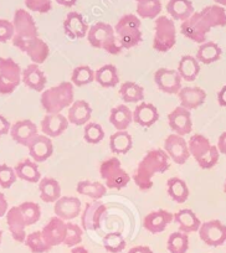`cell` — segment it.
I'll list each match as a JSON object with an SVG mask.
<instances>
[{
  "mask_svg": "<svg viewBox=\"0 0 226 253\" xmlns=\"http://www.w3.org/2000/svg\"><path fill=\"white\" fill-rule=\"evenodd\" d=\"M171 158L164 149H152L143 157L133 175L136 185L140 191H148L153 187V179L157 174H163L171 168Z\"/></svg>",
  "mask_w": 226,
  "mask_h": 253,
  "instance_id": "cell-1",
  "label": "cell"
},
{
  "mask_svg": "<svg viewBox=\"0 0 226 253\" xmlns=\"http://www.w3.org/2000/svg\"><path fill=\"white\" fill-rule=\"evenodd\" d=\"M75 88L72 82H61L57 86L45 89L41 93L40 103L46 113H61L74 103Z\"/></svg>",
  "mask_w": 226,
  "mask_h": 253,
  "instance_id": "cell-2",
  "label": "cell"
},
{
  "mask_svg": "<svg viewBox=\"0 0 226 253\" xmlns=\"http://www.w3.org/2000/svg\"><path fill=\"white\" fill-rule=\"evenodd\" d=\"M87 40L92 47L102 48L111 55H120L123 50L122 46L118 42L115 28L102 21L90 26Z\"/></svg>",
  "mask_w": 226,
  "mask_h": 253,
  "instance_id": "cell-3",
  "label": "cell"
},
{
  "mask_svg": "<svg viewBox=\"0 0 226 253\" xmlns=\"http://www.w3.org/2000/svg\"><path fill=\"white\" fill-rule=\"evenodd\" d=\"M189 152L191 157L195 159L199 167L204 170L213 169L219 162L220 152L218 147L213 145L210 140L203 134H194L188 142Z\"/></svg>",
  "mask_w": 226,
  "mask_h": 253,
  "instance_id": "cell-4",
  "label": "cell"
},
{
  "mask_svg": "<svg viewBox=\"0 0 226 253\" xmlns=\"http://www.w3.org/2000/svg\"><path fill=\"white\" fill-rule=\"evenodd\" d=\"M140 26H142L140 18L133 14H126L118 20L115 26V31L122 48L130 50L142 42L143 33Z\"/></svg>",
  "mask_w": 226,
  "mask_h": 253,
  "instance_id": "cell-5",
  "label": "cell"
},
{
  "mask_svg": "<svg viewBox=\"0 0 226 253\" xmlns=\"http://www.w3.org/2000/svg\"><path fill=\"white\" fill-rule=\"evenodd\" d=\"M177 43V29L173 19L168 16H158L154 21L153 48L158 52H168Z\"/></svg>",
  "mask_w": 226,
  "mask_h": 253,
  "instance_id": "cell-6",
  "label": "cell"
},
{
  "mask_svg": "<svg viewBox=\"0 0 226 253\" xmlns=\"http://www.w3.org/2000/svg\"><path fill=\"white\" fill-rule=\"evenodd\" d=\"M99 174L108 189L122 190L131 181L130 174L123 169L121 160L117 157H112L104 160L99 167Z\"/></svg>",
  "mask_w": 226,
  "mask_h": 253,
  "instance_id": "cell-7",
  "label": "cell"
},
{
  "mask_svg": "<svg viewBox=\"0 0 226 253\" xmlns=\"http://www.w3.org/2000/svg\"><path fill=\"white\" fill-rule=\"evenodd\" d=\"M23 70L11 57H0V94H10L20 84Z\"/></svg>",
  "mask_w": 226,
  "mask_h": 253,
  "instance_id": "cell-8",
  "label": "cell"
},
{
  "mask_svg": "<svg viewBox=\"0 0 226 253\" xmlns=\"http://www.w3.org/2000/svg\"><path fill=\"white\" fill-rule=\"evenodd\" d=\"M211 26L204 18L203 14L194 13L193 15L185 21H183L181 25V31L186 39L194 41L196 43H204L206 41V36L210 33Z\"/></svg>",
  "mask_w": 226,
  "mask_h": 253,
  "instance_id": "cell-9",
  "label": "cell"
},
{
  "mask_svg": "<svg viewBox=\"0 0 226 253\" xmlns=\"http://www.w3.org/2000/svg\"><path fill=\"white\" fill-rule=\"evenodd\" d=\"M13 45L19 50L25 52L29 56L33 63L41 65L47 60L50 55L48 45L40 38L28 39V40H20V39H13Z\"/></svg>",
  "mask_w": 226,
  "mask_h": 253,
  "instance_id": "cell-10",
  "label": "cell"
},
{
  "mask_svg": "<svg viewBox=\"0 0 226 253\" xmlns=\"http://www.w3.org/2000/svg\"><path fill=\"white\" fill-rule=\"evenodd\" d=\"M13 25L15 29V35L13 39L28 40V39L39 38V30L35 20L25 9H18L14 13Z\"/></svg>",
  "mask_w": 226,
  "mask_h": 253,
  "instance_id": "cell-11",
  "label": "cell"
},
{
  "mask_svg": "<svg viewBox=\"0 0 226 253\" xmlns=\"http://www.w3.org/2000/svg\"><path fill=\"white\" fill-rule=\"evenodd\" d=\"M198 232L200 240L210 247H219L226 242V225L219 220L201 223Z\"/></svg>",
  "mask_w": 226,
  "mask_h": 253,
  "instance_id": "cell-12",
  "label": "cell"
},
{
  "mask_svg": "<svg viewBox=\"0 0 226 253\" xmlns=\"http://www.w3.org/2000/svg\"><path fill=\"white\" fill-rule=\"evenodd\" d=\"M163 149L165 150L168 157L178 165L185 164L189 158L191 157L190 152H189L188 142L184 139V137L174 134V133L168 135L167 139L164 140V148Z\"/></svg>",
  "mask_w": 226,
  "mask_h": 253,
  "instance_id": "cell-13",
  "label": "cell"
},
{
  "mask_svg": "<svg viewBox=\"0 0 226 253\" xmlns=\"http://www.w3.org/2000/svg\"><path fill=\"white\" fill-rule=\"evenodd\" d=\"M107 206L102 201L93 200L86 204L81 216L82 228L85 231H97L102 225L103 217L106 216Z\"/></svg>",
  "mask_w": 226,
  "mask_h": 253,
  "instance_id": "cell-14",
  "label": "cell"
},
{
  "mask_svg": "<svg viewBox=\"0 0 226 253\" xmlns=\"http://www.w3.org/2000/svg\"><path fill=\"white\" fill-rule=\"evenodd\" d=\"M168 123H169V128L173 130L174 134L185 137V135L190 134L191 130H193L191 112L181 106L177 107L168 114Z\"/></svg>",
  "mask_w": 226,
  "mask_h": 253,
  "instance_id": "cell-15",
  "label": "cell"
},
{
  "mask_svg": "<svg viewBox=\"0 0 226 253\" xmlns=\"http://www.w3.org/2000/svg\"><path fill=\"white\" fill-rule=\"evenodd\" d=\"M154 81L158 88L168 94H178L181 89V77L177 70L163 69L157 70L154 74Z\"/></svg>",
  "mask_w": 226,
  "mask_h": 253,
  "instance_id": "cell-16",
  "label": "cell"
},
{
  "mask_svg": "<svg viewBox=\"0 0 226 253\" xmlns=\"http://www.w3.org/2000/svg\"><path fill=\"white\" fill-rule=\"evenodd\" d=\"M44 238L50 247L64 245L67 233V222L62 218L53 216L41 230Z\"/></svg>",
  "mask_w": 226,
  "mask_h": 253,
  "instance_id": "cell-17",
  "label": "cell"
},
{
  "mask_svg": "<svg viewBox=\"0 0 226 253\" xmlns=\"http://www.w3.org/2000/svg\"><path fill=\"white\" fill-rule=\"evenodd\" d=\"M81 206L82 204L79 198H75V196H61L55 203L53 212H55V216L69 222V221L79 217L80 213H81Z\"/></svg>",
  "mask_w": 226,
  "mask_h": 253,
  "instance_id": "cell-18",
  "label": "cell"
},
{
  "mask_svg": "<svg viewBox=\"0 0 226 253\" xmlns=\"http://www.w3.org/2000/svg\"><path fill=\"white\" fill-rule=\"evenodd\" d=\"M69 119L61 113L46 114L41 121V132L48 138H57L69 128Z\"/></svg>",
  "mask_w": 226,
  "mask_h": 253,
  "instance_id": "cell-19",
  "label": "cell"
},
{
  "mask_svg": "<svg viewBox=\"0 0 226 253\" xmlns=\"http://www.w3.org/2000/svg\"><path fill=\"white\" fill-rule=\"evenodd\" d=\"M29 154L34 162L44 163L52 155L53 144L51 138L45 134H38L28 145Z\"/></svg>",
  "mask_w": 226,
  "mask_h": 253,
  "instance_id": "cell-20",
  "label": "cell"
},
{
  "mask_svg": "<svg viewBox=\"0 0 226 253\" xmlns=\"http://www.w3.org/2000/svg\"><path fill=\"white\" fill-rule=\"evenodd\" d=\"M89 29L90 26L87 25L84 15L77 11L69 13L64 20V31L71 40L84 39L85 36H87Z\"/></svg>",
  "mask_w": 226,
  "mask_h": 253,
  "instance_id": "cell-21",
  "label": "cell"
},
{
  "mask_svg": "<svg viewBox=\"0 0 226 253\" xmlns=\"http://www.w3.org/2000/svg\"><path fill=\"white\" fill-rule=\"evenodd\" d=\"M38 126L30 119L19 121L11 126L10 135L13 140L18 144L28 147L29 143L38 135Z\"/></svg>",
  "mask_w": 226,
  "mask_h": 253,
  "instance_id": "cell-22",
  "label": "cell"
},
{
  "mask_svg": "<svg viewBox=\"0 0 226 253\" xmlns=\"http://www.w3.org/2000/svg\"><path fill=\"white\" fill-rule=\"evenodd\" d=\"M174 221V215L167 210H157L148 213L143 221V226L148 232L157 235L165 231V228Z\"/></svg>",
  "mask_w": 226,
  "mask_h": 253,
  "instance_id": "cell-23",
  "label": "cell"
},
{
  "mask_svg": "<svg viewBox=\"0 0 226 253\" xmlns=\"http://www.w3.org/2000/svg\"><path fill=\"white\" fill-rule=\"evenodd\" d=\"M6 223H8V228L10 231L11 236H13L14 241L19 243L25 242L26 238V222L24 218L23 213H21L19 206H14V208L9 209L6 212Z\"/></svg>",
  "mask_w": 226,
  "mask_h": 253,
  "instance_id": "cell-24",
  "label": "cell"
},
{
  "mask_svg": "<svg viewBox=\"0 0 226 253\" xmlns=\"http://www.w3.org/2000/svg\"><path fill=\"white\" fill-rule=\"evenodd\" d=\"M21 81L24 82L26 87L36 92L45 91L46 84H47L45 74L41 71L39 65H36V63H30L23 70Z\"/></svg>",
  "mask_w": 226,
  "mask_h": 253,
  "instance_id": "cell-25",
  "label": "cell"
},
{
  "mask_svg": "<svg viewBox=\"0 0 226 253\" xmlns=\"http://www.w3.org/2000/svg\"><path fill=\"white\" fill-rule=\"evenodd\" d=\"M181 106L193 111L203 106L206 101V92L200 87H181L178 93Z\"/></svg>",
  "mask_w": 226,
  "mask_h": 253,
  "instance_id": "cell-26",
  "label": "cell"
},
{
  "mask_svg": "<svg viewBox=\"0 0 226 253\" xmlns=\"http://www.w3.org/2000/svg\"><path fill=\"white\" fill-rule=\"evenodd\" d=\"M158 119H159V112L152 103L140 102L133 111V122L144 128L152 126L153 124L157 123Z\"/></svg>",
  "mask_w": 226,
  "mask_h": 253,
  "instance_id": "cell-27",
  "label": "cell"
},
{
  "mask_svg": "<svg viewBox=\"0 0 226 253\" xmlns=\"http://www.w3.org/2000/svg\"><path fill=\"white\" fill-rule=\"evenodd\" d=\"M92 112H93V109L90 106L89 102L79 99V101H75L69 108L67 119H69L70 124H74V126H85L91 119Z\"/></svg>",
  "mask_w": 226,
  "mask_h": 253,
  "instance_id": "cell-28",
  "label": "cell"
},
{
  "mask_svg": "<svg viewBox=\"0 0 226 253\" xmlns=\"http://www.w3.org/2000/svg\"><path fill=\"white\" fill-rule=\"evenodd\" d=\"M40 199L46 204H55L61 198V186L60 182L53 177H43L39 181Z\"/></svg>",
  "mask_w": 226,
  "mask_h": 253,
  "instance_id": "cell-29",
  "label": "cell"
},
{
  "mask_svg": "<svg viewBox=\"0 0 226 253\" xmlns=\"http://www.w3.org/2000/svg\"><path fill=\"white\" fill-rule=\"evenodd\" d=\"M174 221L178 225L179 231L184 233L198 232L201 226V221L199 220L198 216L189 209H183L174 213Z\"/></svg>",
  "mask_w": 226,
  "mask_h": 253,
  "instance_id": "cell-30",
  "label": "cell"
},
{
  "mask_svg": "<svg viewBox=\"0 0 226 253\" xmlns=\"http://www.w3.org/2000/svg\"><path fill=\"white\" fill-rule=\"evenodd\" d=\"M167 11L173 20H179L181 23L195 13L190 0H169L167 4Z\"/></svg>",
  "mask_w": 226,
  "mask_h": 253,
  "instance_id": "cell-31",
  "label": "cell"
},
{
  "mask_svg": "<svg viewBox=\"0 0 226 253\" xmlns=\"http://www.w3.org/2000/svg\"><path fill=\"white\" fill-rule=\"evenodd\" d=\"M133 122V112L126 104L113 107L109 113V123L117 130H127Z\"/></svg>",
  "mask_w": 226,
  "mask_h": 253,
  "instance_id": "cell-32",
  "label": "cell"
},
{
  "mask_svg": "<svg viewBox=\"0 0 226 253\" xmlns=\"http://www.w3.org/2000/svg\"><path fill=\"white\" fill-rule=\"evenodd\" d=\"M177 71L181 75V80L186 82H193L200 74V62L196 60L195 56L185 55L179 61Z\"/></svg>",
  "mask_w": 226,
  "mask_h": 253,
  "instance_id": "cell-33",
  "label": "cell"
},
{
  "mask_svg": "<svg viewBox=\"0 0 226 253\" xmlns=\"http://www.w3.org/2000/svg\"><path fill=\"white\" fill-rule=\"evenodd\" d=\"M94 81L103 88H112L120 84L117 67L115 65H103L94 72Z\"/></svg>",
  "mask_w": 226,
  "mask_h": 253,
  "instance_id": "cell-34",
  "label": "cell"
},
{
  "mask_svg": "<svg viewBox=\"0 0 226 253\" xmlns=\"http://www.w3.org/2000/svg\"><path fill=\"white\" fill-rule=\"evenodd\" d=\"M221 55H223V50L218 43L213 41H205L204 43H200L195 57L203 65H210L220 60Z\"/></svg>",
  "mask_w": 226,
  "mask_h": 253,
  "instance_id": "cell-35",
  "label": "cell"
},
{
  "mask_svg": "<svg viewBox=\"0 0 226 253\" xmlns=\"http://www.w3.org/2000/svg\"><path fill=\"white\" fill-rule=\"evenodd\" d=\"M168 195L177 204H184L189 198V187L183 179L173 176L167 181Z\"/></svg>",
  "mask_w": 226,
  "mask_h": 253,
  "instance_id": "cell-36",
  "label": "cell"
},
{
  "mask_svg": "<svg viewBox=\"0 0 226 253\" xmlns=\"http://www.w3.org/2000/svg\"><path fill=\"white\" fill-rule=\"evenodd\" d=\"M133 148V138L127 130H117L109 138V149L115 154H127Z\"/></svg>",
  "mask_w": 226,
  "mask_h": 253,
  "instance_id": "cell-37",
  "label": "cell"
},
{
  "mask_svg": "<svg viewBox=\"0 0 226 253\" xmlns=\"http://www.w3.org/2000/svg\"><path fill=\"white\" fill-rule=\"evenodd\" d=\"M16 176L19 179L24 180L28 182H39L41 180L40 170H39L38 164L36 162H33L30 159H24L20 163H18L15 168Z\"/></svg>",
  "mask_w": 226,
  "mask_h": 253,
  "instance_id": "cell-38",
  "label": "cell"
},
{
  "mask_svg": "<svg viewBox=\"0 0 226 253\" xmlns=\"http://www.w3.org/2000/svg\"><path fill=\"white\" fill-rule=\"evenodd\" d=\"M77 193L80 195L87 196L93 200H101L107 193V186L99 181H90V180H81L77 182Z\"/></svg>",
  "mask_w": 226,
  "mask_h": 253,
  "instance_id": "cell-39",
  "label": "cell"
},
{
  "mask_svg": "<svg viewBox=\"0 0 226 253\" xmlns=\"http://www.w3.org/2000/svg\"><path fill=\"white\" fill-rule=\"evenodd\" d=\"M200 13L206 19L211 29L226 26V10L224 6L214 4V5L205 6Z\"/></svg>",
  "mask_w": 226,
  "mask_h": 253,
  "instance_id": "cell-40",
  "label": "cell"
},
{
  "mask_svg": "<svg viewBox=\"0 0 226 253\" xmlns=\"http://www.w3.org/2000/svg\"><path fill=\"white\" fill-rule=\"evenodd\" d=\"M120 94L126 103H140L144 99V88L136 82L127 81L121 86Z\"/></svg>",
  "mask_w": 226,
  "mask_h": 253,
  "instance_id": "cell-41",
  "label": "cell"
},
{
  "mask_svg": "<svg viewBox=\"0 0 226 253\" xmlns=\"http://www.w3.org/2000/svg\"><path fill=\"white\" fill-rule=\"evenodd\" d=\"M137 15L142 19H157L162 13L160 0H136Z\"/></svg>",
  "mask_w": 226,
  "mask_h": 253,
  "instance_id": "cell-42",
  "label": "cell"
},
{
  "mask_svg": "<svg viewBox=\"0 0 226 253\" xmlns=\"http://www.w3.org/2000/svg\"><path fill=\"white\" fill-rule=\"evenodd\" d=\"M169 253H186L189 250V236L181 231H177L169 235L167 242Z\"/></svg>",
  "mask_w": 226,
  "mask_h": 253,
  "instance_id": "cell-43",
  "label": "cell"
},
{
  "mask_svg": "<svg viewBox=\"0 0 226 253\" xmlns=\"http://www.w3.org/2000/svg\"><path fill=\"white\" fill-rule=\"evenodd\" d=\"M94 81V71L87 65L75 67L71 75V82L76 87H84Z\"/></svg>",
  "mask_w": 226,
  "mask_h": 253,
  "instance_id": "cell-44",
  "label": "cell"
},
{
  "mask_svg": "<svg viewBox=\"0 0 226 253\" xmlns=\"http://www.w3.org/2000/svg\"><path fill=\"white\" fill-rule=\"evenodd\" d=\"M24 243L33 253H45L52 248L47 245L41 231H35V232L29 233Z\"/></svg>",
  "mask_w": 226,
  "mask_h": 253,
  "instance_id": "cell-45",
  "label": "cell"
},
{
  "mask_svg": "<svg viewBox=\"0 0 226 253\" xmlns=\"http://www.w3.org/2000/svg\"><path fill=\"white\" fill-rule=\"evenodd\" d=\"M103 247L109 253H121L126 248V240L121 232H109L103 237Z\"/></svg>",
  "mask_w": 226,
  "mask_h": 253,
  "instance_id": "cell-46",
  "label": "cell"
},
{
  "mask_svg": "<svg viewBox=\"0 0 226 253\" xmlns=\"http://www.w3.org/2000/svg\"><path fill=\"white\" fill-rule=\"evenodd\" d=\"M84 138L89 144H98L104 138L103 126L94 122H89L84 126Z\"/></svg>",
  "mask_w": 226,
  "mask_h": 253,
  "instance_id": "cell-47",
  "label": "cell"
},
{
  "mask_svg": "<svg viewBox=\"0 0 226 253\" xmlns=\"http://www.w3.org/2000/svg\"><path fill=\"white\" fill-rule=\"evenodd\" d=\"M21 213H23L24 218H25L26 226H33L40 220L41 217V209L36 203H31V201H26L19 205Z\"/></svg>",
  "mask_w": 226,
  "mask_h": 253,
  "instance_id": "cell-48",
  "label": "cell"
},
{
  "mask_svg": "<svg viewBox=\"0 0 226 253\" xmlns=\"http://www.w3.org/2000/svg\"><path fill=\"white\" fill-rule=\"evenodd\" d=\"M82 237H84V228L76 223L67 222V233L64 245L71 248L76 247L82 242Z\"/></svg>",
  "mask_w": 226,
  "mask_h": 253,
  "instance_id": "cell-49",
  "label": "cell"
},
{
  "mask_svg": "<svg viewBox=\"0 0 226 253\" xmlns=\"http://www.w3.org/2000/svg\"><path fill=\"white\" fill-rule=\"evenodd\" d=\"M15 169L6 164H0V187L3 189H9L13 186L14 182L16 181Z\"/></svg>",
  "mask_w": 226,
  "mask_h": 253,
  "instance_id": "cell-50",
  "label": "cell"
},
{
  "mask_svg": "<svg viewBox=\"0 0 226 253\" xmlns=\"http://www.w3.org/2000/svg\"><path fill=\"white\" fill-rule=\"evenodd\" d=\"M25 6L34 13L46 14L52 8V0H25Z\"/></svg>",
  "mask_w": 226,
  "mask_h": 253,
  "instance_id": "cell-51",
  "label": "cell"
},
{
  "mask_svg": "<svg viewBox=\"0 0 226 253\" xmlns=\"http://www.w3.org/2000/svg\"><path fill=\"white\" fill-rule=\"evenodd\" d=\"M14 35H15V29H14L13 21L0 19V43H5L9 40H13Z\"/></svg>",
  "mask_w": 226,
  "mask_h": 253,
  "instance_id": "cell-52",
  "label": "cell"
},
{
  "mask_svg": "<svg viewBox=\"0 0 226 253\" xmlns=\"http://www.w3.org/2000/svg\"><path fill=\"white\" fill-rule=\"evenodd\" d=\"M11 129V124L3 114H0V137H3V135L8 134L10 133Z\"/></svg>",
  "mask_w": 226,
  "mask_h": 253,
  "instance_id": "cell-53",
  "label": "cell"
},
{
  "mask_svg": "<svg viewBox=\"0 0 226 253\" xmlns=\"http://www.w3.org/2000/svg\"><path fill=\"white\" fill-rule=\"evenodd\" d=\"M8 206V200H6L5 195L3 193H0V218L6 215L9 210Z\"/></svg>",
  "mask_w": 226,
  "mask_h": 253,
  "instance_id": "cell-54",
  "label": "cell"
},
{
  "mask_svg": "<svg viewBox=\"0 0 226 253\" xmlns=\"http://www.w3.org/2000/svg\"><path fill=\"white\" fill-rule=\"evenodd\" d=\"M218 149L219 152H220V154H224L226 155V132H224L223 134L219 137V140H218Z\"/></svg>",
  "mask_w": 226,
  "mask_h": 253,
  "instance_id": "cell-55",
  "label": "cell"
},
{
  "mask_svg": "<svg viewBox=\"0 0 226 253\" xmlns=\"http://www.w3.org/2000/svg\"><path fill=\"white\" fill-rule=\"evenodd\" d=\"M128 253H154L152 251V248L148 247V246H136V247H132Z\"/></svg>",
  "mask_w": 226,
  "mask_h": 253,
  "instance_id": "cell-56",
  "label": "cell"
},
{
  "mask_svg": "<svg viewBox=\"0 0 226 253\" xmlns=\"http://www.w3.org/2000/svg\"><path fill=\"white\" fill-rule=\"evenodd\" d=\"M218 103L221 107H226V86H224L220 91L218 92Z\"/></svg>",
  "mask_w": 226,
  "mask_h": 253,
  "instance_id": "cell-57",
  "label": "cell"
},
{
  "mask_svg": "<svg viewBox=\"0 0 226 253\" xmlns=\"http://www.w3.org/2000/svg\"><path fill=\"white\" fill-rule=\"evenodd\" d=\"M55 1L59 5L65 6V8H72L77 3V0H55Z\"/></svg>",
  "mask_w": 226,
  "mask_h": 253,
  "instance_id": "cell-58",
  "label": "cell"
},
{
  "mask_svg": "<svg viewBox=\"0 0 226 253\" xmlns=\"http://www.w3.org/2000/svg\"><path fill=\"white\" fill-rule=\"evenodd\" d=\"M70 253H89V251H87L84 246H76V247L72 248Z\"/></svg>",
  "mask_w": 226,
  "mask_h": 253,
  "instance_id": "cell-59",
  "label": "cell"
},
{
  "mask_svg": "<svg viewBox=\"0 0 226 253\" xmlns=\"http://www.w3.org/2000/svg\"><path fill=\"white\" fill-rule=\"evenodd\" d=\"M214 1H215V4H218V5L226 6V0H214Z\"/></svg>",
  "mask_w": 226,
  "mask_h": 253,
  "instance_id": "cell-60",
  "label": "cell"
},
{
  "mask_svg": "<svg viewBox=\"0 0 226 253\" xmlns=\"http://www.w3.org/2000/svg\"><path fill=\"white\" fill-rule=\"evenodd\" d=\"M1 238H3V231L0 230V243H1Z\"/></svg>",
  "mask_w": 226,
  "mask_h": 253,
  "instance_id": "cell-61",
  "label": "cell"
},
{
  "mask_svg": "<svg viewBox=\"0 0 226 253\" xmlns=\"http://www.w3.org/2000/svg\"><path fill=\"white\" fill-rule=\"evenodd\" d=\"M224 191H225L226 194V180H225V184H224Z\"/></svg>",
  "mask_w": 226,
  "mask_h": 253,
  "instance_id": "cell-62",
  "label": "cell"
}]
</instances>
